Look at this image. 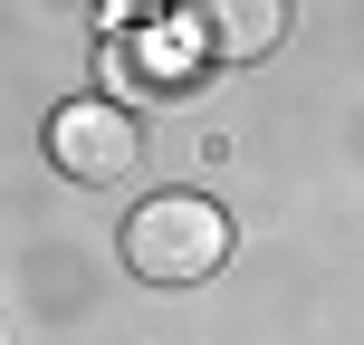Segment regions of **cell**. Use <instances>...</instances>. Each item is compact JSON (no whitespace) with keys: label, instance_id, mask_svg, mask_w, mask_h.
<instances>
[{"label":"cell","instance_id":"cell-2","mask_svg":"<svg viewBox=\"0 0 364 345\" xmlns=\"http://www.w3.org/2000/svg\"><path fill=\"white\" fill-rule=\"evenodd\" d=\"M48 164L68 182H125L144 164V134H134V115L115 96H77V106L48 115Z\"/></svg>","mask_w":364,"mask_h":345},{"label":"cell","instance_id":"cell-3","mask_svg":"<svg viewBox=\"0 0 364 345\" xmlns=\"http://www.w3.org/2000/svg\"><path fill=\"white\" fill-rule=\"evenodd\" d=\"M182 29L201 58H269L288 29V0H182Z\"/></svg>","mask_w":364,"mask_h":345},{"label":"cell","instance_id":"cell-4","mask_svg":"<svg viewBox=\"0 0 364 345\" xmlns=\"http://www.w3.org/2000/svg\"><path fill=\"white\" fill-rule=\"evenodd\" d=\"M125 68L144 77V87H182V77L201 68V48H192V29H154V38H134V48H125Z\"/></svg>","mask_w":364,"mask_h":345},{"label":"cell","instance_id":"cell-5","mask_svg":"<svg viewBox=\"0 0 364 345\" xmlns=\"http://www.w3.org/2000/svg\"><path fill=\"white\" fill-rule=\"evenodd\" d=\"M96 10H106V19H154L164 0H96Z\"/></svg>","mask_w":364,"mask_h":345},{"label":"cell","instance_id":"cell-1","mask_svg":"<svg viewBox=\"0 0 364 345\" xmlns=\"http://www.w3.org/2000/svg\"><path fill=\"white\" fill-rule=\"evenodd\" d=\"M220 259H230V211L201 192H154L125 221V269L144 288H201Z\"/></svg>","mask_w":364,"mask_h":345}]
</instances>
